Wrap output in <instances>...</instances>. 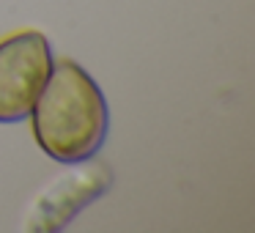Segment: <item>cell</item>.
<instances>
[{
    "mask_svg": "<svg viewBox=\"0 0 255 233\" xmlns=\"http://www.w3.org/2000/svg\"><path fill=\"white\" fill-rule=\"evenodd\" d=\"M28 118L33 121L39 148L61 165L94 159L110 132V107L105 94L74 61L52 63Z\"/></svg>",
    "mask_w": 255,
    "mask_h": 233,
    "instance_id": "1",
    "label": "cell"
},
{
    "mask_svg": "<svg viewBox=\"0 0 255 233\" xmlns=\"http://www.w3.org/2000/svg\"><path fill=\"white\" fill-rule=\"evenodd\" d=\"M55 63L39 30H17L0 39V123L25 121Z\"/></svg>",
    "mask_w": 255,
    "mask_h": 233,
    "instance_id": "2",
    "label": "cell"
},
{
    "mask_svg": "<svg viewBox=\"0 0 255 233\" xmlns=\"http://www.w3.org/2000/svg\"><path fill=\"white\" fill-rule=\"evenodd\" d=\"M110 170L105 165H96L85 173H77L69 181L58 184L52 189V195H47L44 203L36 209L33 222H30V231H58V228L69 225L74 214L80 209H85L88 203H94L99 195L107 192L110 187Z\"/></svg>",
    "mask_w": 255,
    "mask_h": 233,
    "instance_id": "3",
    "label": "cell"
}]
</instances>
